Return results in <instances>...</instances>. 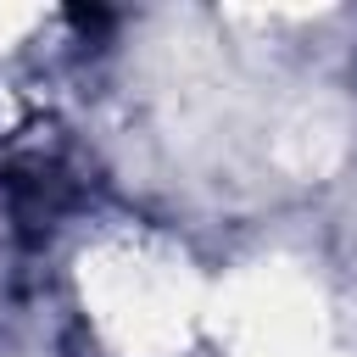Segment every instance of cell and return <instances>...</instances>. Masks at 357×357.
<instances>
[{
	"label": "cell",
	"mask_w": 357,
	"mask_h": 357,
	"mask_svg": "<svg viewBox=\"0 0 357 357\" xmlns=\"http://www.w3.org/2000/svg\"><path fill=\"white\" fill-rule=\"evenodd\" d=\"M0 184H6V201H11L17 223H28V229H50V223L61 218V206H67L61 173L45 167V162H22V167H11Z\"/></svg>",
	"instance_id": "6da1fadb"
}]
</instances>
